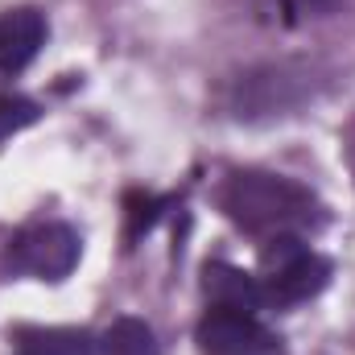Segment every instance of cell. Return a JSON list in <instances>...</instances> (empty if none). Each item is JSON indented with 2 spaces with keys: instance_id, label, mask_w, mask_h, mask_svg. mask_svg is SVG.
Wrapping results in <instances>:
<instances>
[{
  "instance_id": "obj_12",
  "label": "cell",
  "mask_w": 355,
  "mask_h": 355,
  "mask_svg": "<svg viewBox=\"0 0 355 355\" xmlns=\"http://www.w3.org/2000/svg\"><path fill=\"white\" fill-rule=\"evenodd\" d=\"M343 0H285L289 12H302V17H322V12H335Z\"/></svg>"
},
{
  "instance_id": "obj_9",
  "label": "cell",
  "mask_w": 355,
  "mask_h": 355,
  "mask_svg": "<svg viewBox=\"0 0 355 355\" xmlns=\"http://www.w3.org/2000/svg\"><path fill=\"white\" fill-rule=\"evenodd\" d=\"M99 352L103 355H157V343H153V331L141 318H116L103 331Z\"/></svg>"
},
{
  "instance_id": "obj_7",
  "label": "cell",
  "mask_w": 355,
  "mask_h": 355,
  "mask_svg": "<svg viewBox=\"0 0 355 355\" xmlns=\"http://www.w3.org/2000/svg\"><path fill=\"white\" fill-rule=\"evenodd\" d=\"M202 289L215 306H236V310H261L265 306V285L236 265H207L202 268Z\"/></svg>"
},
{
  "instance_id": "obj_5",
  "label": "cell",
  "mask_w": 355,
  "mask_h": 355,
  "mask_svg": "<svg viewBox=\"0 0 355 355\" xmlns=\"http://www.w3.org/2000/svg\"><path fill=\"white\" fill-rule=\"evenodd\" d=\"M306 95V71H293V67H261L252 75L240 79L236 87V116H272V112H285L293 103H302Z\"/></svg>"
},
{
  "instance_id": "obj_8",
  "label": "cell",
  "mask_w": 355,
  "mask_h": 355,
  "mask_svg": "<svg viewBox=\"0 0 355 355\" xmlns=\"http://www.w3.org/2000/svg\"><path fill=\"white\" fill-rule=\"evenodd\" d=\"M17 355H95V343L87 331L71 327H21Z\"/></svg>"
},
{
  "instance_id": "obj_2",
  "label": "cell",
  "mask_w": 355,
  "mask_h": 355,
  "mask_svg": "<svg viewBox=\"0 0 355 355\" xmlns=\"http://www.w3.org/2000/svg\"><path fill=\"white\" fill-rule=\"evenodd\" d=\"M265 261V302L272 306H297L314 293H322V285L331 281V265L310 252L297 236H272L261 252Z\"/></svg>"
},
{
  "instance_id": "obj_11",
  "label": "cell",
  "mask_w": 355,
  "mask_h": 355,
  "mask_svg": "<svg viewBox=\"0 0 355 355\" xmlns=\"http://www.w3.org/2000/svg\"><path fill=\"white\" fill-rule=\"evenodd\" d=\"M33 120H37V103H29V99H21V95H4V99H0V137L25 128V124H33Z\"/></svg>"
},
{
  "instance_id": "obj_1",
  "label": "cell",
  "mask_w": 355,
  "mask_h": 355,
  "mask_svg": "<svg viewBox=\"0 0 355 355\" xmlns=\"http://www.w3.org/2000/svg\"><path fill=\"white\" fill-rule=\"evenodd\" d=\"M219 207L227 211V219L236 227L268 232V236H293V232L318 223V198L302 182L281 174H257V170L227 178Z\"/></svg>"
},
{
  "instance_id": "obj_4",
  "label": "cell",
  "mask_w": 355,
  "mask_h": 355,
  "mask_svg": "<svg viewBox=\"0 0 355 355\" xmlns=\"http://www.w3.org/2000/svg\"><path fill=\"white\" fill-rule=\"evenodd\" d=\"M198 347L207 355H265L272 352V335L252 310L215 306L198 322Z\"/></svg>"
},
{
  "instance_id": "obj_6",
  "label": "cell",
  "mask_w": 355,
  "mask_h": 355,
  "mask_svg": "<svg viewBox=\"0 0 355 355\" xmlns=\"http://www.w3.org/2000/svg\"><path fill=\"white\" fill-rule=\"evenodd\" d=\"M46 42V17L37 8H12L0 17V71H21Z\"/></svg>"
},
{
  "instance_id": "obj_3",
  "label": "cell",
  "mask_w": 355,
  "mask_h": 355,
  "mask_svg": "<svg viewBox=\"0 0 355 355\" xmlns=\"http://www.w3.org/2000/svg\"><path fill=\"white\" fill-rule=\"evenodd\" d=\"M8 261L12 268L33 272L42 281H62L79 265V236L67 223H33L12 240Z\"/></svg>"
},
{
  "instance_id": "obj_10",
  "label": "cell",
  "mask_w": 355,
  "mask_h": 355,
  "mask_svg": "<svg viewBox=\"0 0 355 355\" xmlns=\"http://www.w3.org/2000/svg\"><path fill=\"white\" fill-rule=\"evenodd\" d=\"M124 211H128V240H137V236H145L157 223V215L166 211V198H153L145 190H132L124 198Z\"/></svg>"
}]
</instances>
